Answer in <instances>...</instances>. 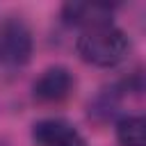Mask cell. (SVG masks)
I'll list each match as a JSON object with an SVG mask.
<instances>
[{"label": "cell", "instance_id": "5b68a950", "mask_svg": "<svg viewBox=\"0 0 146 146\" xmlns=\"http://www.w3.org/2000/svg\"><path fill=\"white\" fill-rule=\"evenodd\" d=\"M114 16V5H103V2H66L62 7V18L71 27L89 30L98 25L112 23Z\"/></svg>", "mask_w": 146, "mask_h": 146}, {"label": "cell", "instance_id": "277c9868", "mask_svg": "<svg viewBox=\"0 0 146 146\" xmlns=\"http://www.w3.org/2000/svg\"><path fill=\"white\" fill-rule=\"evenodd\" d=\"M32 139L36 146H87L84 135L66 119L48 116L32 125Z\"/></svg>", "mask_w": 146, "mask_h": 146}, {"label": "cell", "instance_id": "7a4b0ae2", "mask_svg": "<svg viewBox=\"0 0 146 146\" xmlns=\"http://www.w3.org/2000/svg\"><path fill=\"white\" fill-rule=\"evenodd\" d=\"M34 39L25 21L11 16L0 23V68L16 71L32 59Z\"/></svg>", "mask_w": 146, "mask_h": 146}, {"label": "cell", "instance_id": "3957f363", "mask_svg": "<svg viewBox=\"0 0 146 146\" xmlns=\"http://www.w3.org/2000/svg\"><path fill=\"white\" fill-rule=\"evenodd\" d=\"M73 87H75L73 73L66 66L55 64V66L43 68L36 75V80L32 82V98L43 105H55V103L66 100L71 96Z\"/></svg>", "mask_w": 146, "mask_h": 146}, {"label": "cell", "instance_id": "8992f818", "mask_svg": "<svg viewBox=\"0 0 146 146\" xmlns=\"http://www.w3.org/2000/svg\"><path fill=\"white\" fill-rule=\"evenodd\" d=\"M119 146H146V116L125 114L116 121L114 128Z\"/></svg>", "mask_w": 146, "mask_h": 146}, {"label": "cell", "instance_id": "6da1fadb", "mask_svg": "<svg viewBox=\"0 0 146 146\" xmlns=\"http://www.w3.org/2000/svg\"><path fill=\"white\" fill-rule=\"evenodd\" d=\"M130 50V41L121 27L114 23L98 25L82 30L80 36L75 39V52L78 57L96 68H114L119 66Z\"/></svg>", "mask_w": 146, "mask_h": 146}, {"label": "cell", "instance_id": "52a82bcc", "mask_svg": "<svg viewBox=\"0 0 146 146\" xmlns=\"http://www.w3.org/2000/svg\"><path fill=\"white\" fill-rule=\"evenodd\" d=\"M139 25H141V30L146 32V5H144L141 11H139Z\"/></svg>", "mask_w": 146, "mask_h": 146}]
</instances>
